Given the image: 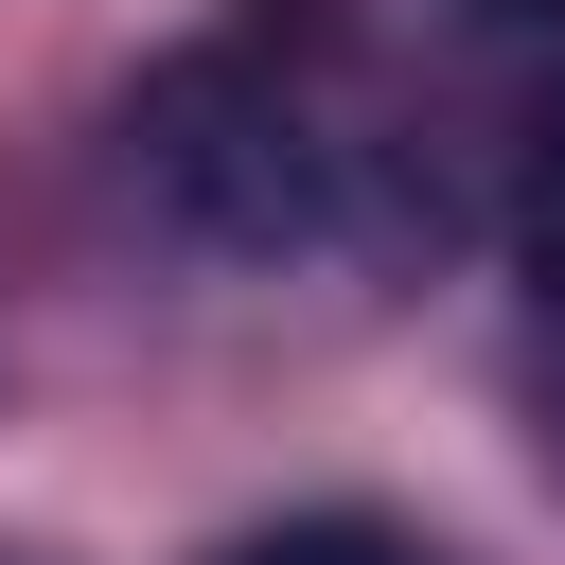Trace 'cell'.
<instances>
[{
  "label": "cell",
  "instance_id": "obj_2",
  "mask_svg": "<svg viewBox=\"0 0 565 565\" xmlns=\"http://www.w3.org/2000/svg\"><path fill=\"white\" fill-rule=\"evenodd\" d=\"M212 565H441V547L388 530V512H282V530H247V547H212Z\"/></svg>",
  "mask_w": 565,
  "mask_h": 565
},
{
  "label": "cell",
  "instance_id": "obj_3",
  "mask_svg": "<svg viewBox=\"0 0 565 565\" xmlns=\"http://www.w3.org/2000/svg\"><path fill=\"white\" fill-rule=\"evenodd\" d=\"M477 18H565V0H477Z\"/></svg>",
  "mask_w": 565,
  "mask_h": 565
},
{
  "label": "cell",
  "instance_id": "obj_1",
  "mask_svg": "<svg viewBox=\"0 0 565 565\" xmlns=\"http://www.w3.org/2000/svg\"><path fill=\"white\" fill-rule=\"evenodd\" d=\"M124 194L194 265H353L406 230V159L371 88L300 35H194L124 88Z\"/></svg>",
  "mask_w": 565,
  "mask_h": 565
}]
</instances>
